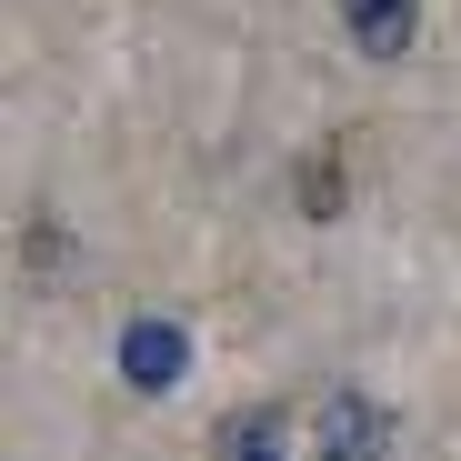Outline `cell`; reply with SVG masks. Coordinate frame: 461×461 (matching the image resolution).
I'll return each mask as SVG.
<instances>
[{"instance_id": "obj_3", "label": "cell", "mask_w": 461, "mask_h": 461, "mask_svg": "<svg viewBox=\"0 0 461 461\" xmlns=\"http://www.w3.org/2000/svg\"><path fill=\"white\" fill-rule=\"evenodd\" d=\"M221 461H291V451H281V421H261V411H241V421L221 431Z\"/></svg>"}, {"instance_id": "obj_1", "label": "cell", "mask_w": 461, "mask_h": 461, "mask_svg": "<svg viewBox=\"0 0 461 461\" xmlns=\"http://www.w3.org/2000/svg\"><path fill=\"white\" fill-rule=\"evenodd\" d=\"M381 402L361 392H321V461H381Z\"/></svg>"}, {"instance_id": "obj_2", "label": "cell", "mask_w": 461, "mask_h": 461, "mask_svg": "<svg viewBox=\"0 0 461 461\" xmlns=\"http://www.w3.org/2000/svg\"><path fill=\"white\" fill-rule=\"evenodd\" d=\"M341 31H351L371 60H402L411 31H421V0H341Z\"/></svg>"}, {"instance_id": "obj_4", "label": "cell", "mask_w": 461, "mask_h": 461, "mask_svg": "<svg viewBox=\"0 0 461 461\" xmlns=\"http://www.w3.org/2000/svg\"><path fill=\"white\" fill-rule=\"evenodd\" d=\"M171 371H181V341H171L161 321H150V331H131V381H150V392H161Z\"/></svg>"}]
</instances>
